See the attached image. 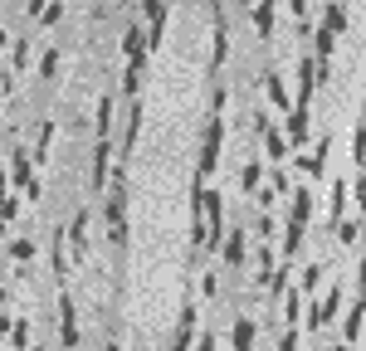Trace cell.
<instances>
[{
  "label": "cell",
  "mask_w": 366,
  "mask_h": 351,
  "mask_svg": "<svg viewBox=\"0 0 366 351\" xmlns=\"http://www.w3.org/2000/svg\"><path fill=\"white\" fill-rule=\"evenodd\" d=\"M361 137H366V132H361V123H356V127H352V161H356V166H361Z\"/></svg>",
  "instance_id": "32"
},
{
  "label": "cell",
  "mask_w": 366,
  "mask_h": 351,
  "mask_svg": "<svg viewBox=\"0 0 366 351\" xmlns=\"http://www.w3.org/2000/svg\"><path fill=\"white\" fill-rule=\"evenodd\" d=\"M318 278H323V264H308V268H303V292L318 288Z\"/></svg>",
  "instance_id": "26"
},
{
  "label": "cell",
  "mask_w": 366,
  "mask_h": 351,
  "mask_svg": "<svg viewBox=\"0 0 366 351\" xmlns=\"http://www.w3.org/2000/svg\"><path fill=\"white\" fill-rule=\"evenodd\" d=\"M259 132H264V151H269L274 161H283V156H288V137H283L279 127H269L264 117H259Z\"/></svg>",
  "instance_id": "9"
},
{
  "label": "cell",
  "mask_w": 366,
  "mask_h": 351,
  "mask_svg": "<svg viewBox=\"0 0 366 351\" xmlns=\"http://www.w3.org/2000/svg\"><path fill=\"white\" fill-rule=\"evenodd\" d=\"M264 93H269L274 112H288V107H293V98L283 93V78H279V74H269V78H264Z\"/></svg>",
  "instance_id": "11"
},
{
  "label": "cell",
  "mask_w": 366,
  "mask_h": 351,
  "mask_svg": "<svg viewBox=\"0 0 366 351\" xmlns=\"http://www.w3.org/2000/svg\"><path fill=\"white\" fill-rule=\"evenodd\" d=\"M254 229H259V240H274V220H269V215H259Z\"/></svg>",
  "instance_id": "30"
},
{
  "label": "cell",
  "mask_w": 366,
  "mask_h": 351,
  "mask_svg": "<svg viewBox=\"0 0 366 351\" xmlns=\"http://www.w3.org/2000/svg\"><path fill=\"white\" fill-rule=\"evenodd\" d=\"M30 332H34V327L20 317V322H10V337H6V341H10V346H20V351H30Z\"/></svg>",
  "instance_id": "18"
},
{
  "label": "cell",
  "mask_w": 366,
  "mask_h": 351,
  "mask_svg": "<svg viewBox=\"0 0 366 351\" xmlns=\"http://www.w3.org/2000/svg\"><path fill=\"white\" fill-rule=\"evenodd\" d=\"M142 6H147V44L156 49L166 34V0H142Z\"/></svg>",
  "instance_id": "3"
},
{
  "label": "cell",
  "mask_w": 366,
  "mask_h": 351,
  "mask_svg": "<svg viewBox=\"0 0 366 351\" xmlns=\"http://www.w3.org/2000/svg\"><path fill=\"white\" fill-rule=\"evenodd\" d=\"M323 161H327V142H318V151H312V156H303V171L312 176V181L323 176Z\"/></svg>",
  "instance_id": "16"
},
{
  "label": "cell",
  "mask_w": 366,
  "mask_h": 351,
  "mask_svg": "<svg viewBox=\"0 0 366 351\" xmlns=\"http://www.w3.org/2000/svg\"><path fill=\"white\" fill-rule=\"evenodd\" d=\"M25 64H30V44L15 39V44H10V69H25Z\"/></svg>",
  "instance_id": "25"
},
{
  "label": "cell",
  "mask_w": 366,
  "mask_h": 351,
  "mask_svg": "<svg viewBox=\"0 0 366 351\" xmlns=\"http://www.w3.org/2000/svg\"><path fill=\"white\" fill-rule=\"evenodd\" d=\"M337 234H342V244H356L361 240V220L352 215V220H337Z\"/></svg>",
  "instance_id": "21"
},
{
  "label": "cell",
  "mask_w": 366,
  "mask_h": 351,
  "mask_svg": "<svg viewBox=\"0 0 366 351\" xmlns=\"http://www.w3.org/2000/svg\"><path fill=\"white\" fill-rule=\"evenodd\" d=\"M293 346H298V332H283L279 337V351H293Z\"/></svg>",
  "instance_id": "33"
},
{
  "label": "cell",
  "mask_w": 366,
  "mask_h": 351,
  "mask_svg": "<svg viewBox=\"0 0 366 351\" xmlns=\"http://www.w3.org/2000/svg\"><path fill=\"white\" fill-rule=\"evenodd\" d=\"M59 15H64V10H59V0H49V6H44V20H39V25H59Z\"/></svg>",
  "instance_id": "31"
},
{
  "label": "cell",
  "mask_w": 366,
  "mask_h": 351,
  "mask_svg": "<svg viewBox=\"0 0 366 351\" xmlns=\"http://www.w3.org/2000/svg\"><path fill=\"white\" fill-rule=\"evenodd\" d=\"M10 181H15V186H25V191H30V186L39 181V176H34V156H30L25 147L15 151V166H10Z\"/></svg>",
  "instance_id": "6"
},
{
  "label": "cell",
  "mask_w": 366,
  "mask_h": 351,
  "mask_svg": "<svg viewBox=\"0 0 366 351\" xmlns=\"http://www.w3.org/2000/svg\"><path fill=\"white\" fill-rule=\"evenodd\" d=\"M195 351H215V337H211V332H205V337H200V346H195Z\"/></svg>",
  "instance_id": "35"
},
{
  "label": "cell",
  "mask_w": 366,
  "mask_h": 351,
  "mask_svg": "<svg viewBox=\"0 0 366 351\" xmlns=\"http://www.w3.org/2000/svg\"><path fill=\"white\" fill-rule=\"evenodd\" d=\"M191 337H195V308H181V327H176L171 351H191Z\"/></svg>",
  "instance_id": "10"
},
{
  "label": "cell",
  "mask_w": 366,
  "mask_h": 351,
  "mask_svg": "<svg viewBox=\"0 0 366 351\" xmlns=\"http://www.w3.org/2000/svg\"><path fill=\"white\" fill-rule=\"evenodd\" d=\"M220 264H230V268L244 264V234H239V224H235V234H225V240H220Z\"/></svg>",
  "instance_id": "7"
},
{
  "label": "cell",
  "mask_w": 366,
  "mask_h": 351,
  "mask_svg": "<svg viewBox=\"0 0 366 351\" xmlns=\"http://www.w3.org/2000/svg\"><path fill=\"white\" fill-rule=\"evenodd\" d=\"M323 30H327V34H342V30H347V15H342V6H327V10H323Z\"/></svg>",
  "instance_id": "17"
},
{
  "label": "cell",
  "mask_w": 366,
  "mask_h": 351,
  "mask_svg": "<svg viewBox=\"0 0 366 351\" xmlns=\"http://www.w3.org/2000/svg\"><path fill=\"white\" fill-rule=\"evenodd\" d=\"M220 142H225V123H220V117H211V123H205V137H200V166H195V186H205V176L215 171Z\"/></svg>",
  "instance_id": "1"
},
{
  "label": "cell",
  "mask_w": 366,
  "mask_h": 351,
  "mask_svg": "<svg viewBox=\"0 0 366 351\" xmlns=\"http://www.w3.org/2000/svg\"><path fill=\"white\" fill-rule=\"evenodd\" d=\"M342 292L347 288H332L327 298H323V308H318V322H327V317H337V308H342Z\"/></svg>",
  "instance_id": "19"
},
{
  "label": "cell",
  "mask_w": 366,
  "mask_h": 351,
  "mask_svg": "<svg viewBox=\"0 0 366 351\" xmlns=\"http://www.w3.org/2000/svg\"><path fill=\"white\" fill-rule=\"evenodd\" d=\"M54 69H59V54H54V49H49V54L39 58V78H54Z\"/></svg>",
  "instance_id": "27"
},
{
  "label": "cell",
  "mask_w": 366,
  "mask_h": 351,
  "mask_svg": "<svg viewBox=\"0 0 366 351\" xmlns=\"http://www.w3.org/2000/svg\"><path fill=\"white\" fill-rule=\"evenodd\" d=\"M259 181H264V171H259V166L249 161V166L239 171V186H244V191H259Z\"/></svg>",
  "instance_id": "23"
},
{
  "label": "cell",
  "mask_w": 366,
  "mask_h": 351,
  "mask_svg": "<svg viewBox=\"0 0 366 351\" xmlns=\"http://www.w3.org/2000/svg\"><path fill=\"white\" fill-rule=\"evenodd\" d=\"M337 220H347V181L332 186V215H327V224H337Z\"/></svg>",
  "instance_id": "15"
},
{
  "label": "cell",
  "mask_w": 366,
  "mask_h": 351,
  "mask_svg": "<svg viewBox=\"0 0 366 351\" xmlns=\"http://www.w3.org/2000/svg\"><path fill=\"white\" fill-rule=\"evenodd\" d=\"M6 186H10V176H6V171H0V195H6Z\"/></svg>",
  "instance_id": "36"
},
{
  "label": "cell",
  "mask_w": 366,
  "mask_h": 351,
  "mask_svg": "<svg viewBox=\"0 0 366 351\" xmlns=\"http://www.w3.org/2000/svg\"><path fill=\"white\" fill-rule=\"evenodd\" d=\"M10 337V317H6V308H0V341Z\"/></svg>",
  "instance_id": "34"
},
{
  "label": "cell",
  "mask_w": 366,
  "mask_h": 351,
  "mask_svg": "<svg viewBox=\"0 0 366 351\" xmlns=\"http://www.w3.org/2000/svg\"><path fill=\"white\" fill-rule=\"evenodd\" d=\"M49 268H54L59 278L74 268V259H69V229H54V244H49Z\"/></svg>",
  "instance_id": "5"
},
{
  "label": "cell",
  "mask_w": 366,
  "mask_h": 351,
  "mask_svg": "<svg viewBox=\"0 0 366 351\" xmlns=\"http://www.w3.org/2000/svg\"><path fill=\"white\" fill-rule=\"evenodd\" d=\"M49 137H54V123H39V142H34V151H30L34 161H44V156H49Z\"/></svg>",
  "instance_id": "22"
},
{
  "label": "cell",
  "mask_w": 366,
  "mask_h": 351,
  "mask_svg": "<svg viewBox=\"0 0 366 351\" xmlns=\"http://www.w3.org/2000/svg\"><path fill=\"white\" fill-rule=\"evenodd\" d=\"M113 181V137H98V151H93V176H88V186L93 191H108Z\"/></svg>",
  "instance_id": "2"
},
{
  "label": "cell",
  "mask_w": 366,
  "mask_h": 351,
  "mask_svg": "<svg viewBox=\"0 0 366 351\" xmlns=\"http://www.w3.org/2000/svg\"><path fill=\"white\" fill-rule=\"evenodd\" d=\"M342 341H347V346H356V341H361V298H356V303H352V312L342 317Z\"/></svg>",
  "instance_id": "12"
},
{
  "label": "cell",
  "mask_w": 366,
  "mask_h": 351,
  "mask_svg": "<svg viewBox=\"0 0 366 351\" xmlns=\"http://www.w3.org/2000/svg\"><path fill=\"white\" fill-rule=\"evenodd\" d=\"M230 58V30H225V15L215 10V44H211V69H220Z\"/></svg>",
  "instance_id": "8"
},
{
  "label": "cell",
  "mask_w": 366,
  "mask_h": 351,
  "mask_svg": "<svg viewBox=\"0 0 366 351\" xmlns=\"http://www.w3.org/2000/svg\"><path fill=\"white\" fill-rule=\"evenodd\" d=\"M137 123H142V107L132 103V107H127V137H122V161H127V156H132V147H137Z\"/></svg>",
  "instance_id": "14"
},
{
  "label": "cell",
  "mask_w": 366,
  "mask_h": 351,
  "mask_svg": "<svg viewBox=\"0 0 366 351\" xmlns=\"http://www.w3.org/2000/svg\"><path fill=\"white\" fill-rule=\"evenodd\" d=\"M6 49H10V39H6V34H0V58H6Z\"/></svg>",
  "instance_id": "37"
},
{
  "label": "cell",
  "mask_w": 366,
  "mask_h": 351,
  "mask_svg": "<svg viewBox=\"0 0 366 351\" xmlns=\"http://www.w3.org/2000/svg\"><path fill=\"white\" fill-rule=\"evenodd\" d=\"M93 137H113V98H98V123Z\"/></svg>",
  "instance_id": "13"
},
{
  "label": "cell",
  "mask_w": 366,
  "mask_h": 351,
  "mask_svg": "<svg viewBox=\"0 0 366 351\" xmlns=\"http://www.w3.org/2000/svg\"><path fill=\"white\" fill-rule=\"evenodd\" d=\"M10 259H15V264H30V259H34V249L20 240V244H10Z\"/></svg>",
  "instance_id": "28"
},
{
  "label": "cell",
  "mask_w": 366,
  "mask_h": 351,
  "mask_svg": "<svg viewBox=\"0 0 366 351\" xmlns=\"http://www.w3.org/2000/svg\"><path fill=\"white\" fill-rule=\"evenodd\" d=\"M15 210H20V200H15V195H6V200H0V224H6V220H15Z\"/></svg>",
  "instance_id": "29"
},
{
  "label": "cell",
  "mask_w": 366,
  "mask_h": 351,
  "mask_svg": "<svg viewBox=\"0 0 366 351\" xmlns=\"http://www.w3.org/2000/svg\"><path fill=\"white\" fill-rule=\"evenodd\" d=\"M59 341L69 351L78 346V322H74V298H69V292H59Z\"/></svg>",
  "instance_id": "4"
},
{
  "label": "cell",
  "mask_w": 366,
  "mask_h": 351,
  "mask_svg": "<svg viewBox=\"0 0 366 351\" xmlns=\"http://www.w3.org/2000/svg\"><path fill=\"white\" fill-rule=\"evenodd\" d=\"M249 341H254V322L239 317V322H235V351H249Z\"/></svg>",
  "instance_id": "20"
},
{
  "label": "cell",
  "mask_w": 366,
  "mask_h": 351,
  "mask_svg": "<svg viewBox=\"0 0 366 351\" xmlns=\"http://www.w3.org/2000/svg\"><path fill=\"white\" fill-rule=\"evenodd\" d=\"M269 273H274V244L259 249V283H269Z\"/></svg>",
  "instance_id": "24"
}]
</instances>
